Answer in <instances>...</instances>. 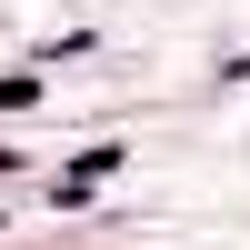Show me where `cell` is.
I'll return each mask as SVG.
<instances>
[{"label":"cell","instance_id":"6da1fadb","mask_svg":"<svg viewBox=\"0 0 250 250\" xmlns=\"http://www.w3.org/2000/svg\"><path fill=\"white\" fill-rule=\"evenodd\" d=\"M120 160H130V150H120V140H100V150H80V160H70V170H60V180H50V200H70V210H80V200H90V190H100V180H110V170H120Z\"/></svg>","mask_w":250,"mask_h":250}]
</instances>
